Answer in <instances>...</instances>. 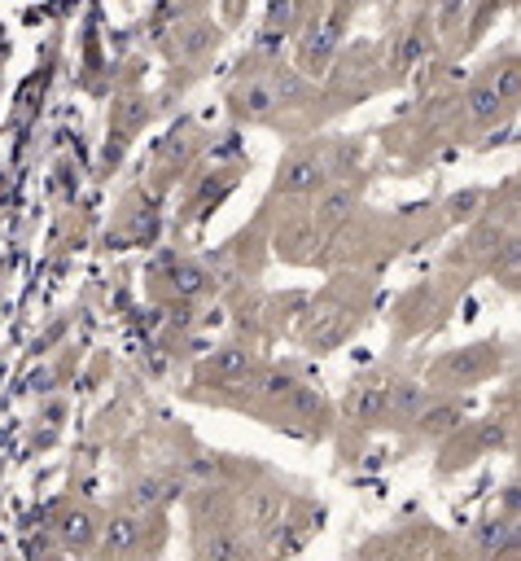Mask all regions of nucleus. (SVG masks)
Masks as SVG:
<instances>
[{
    "mask_svg": "<svg viewBox=\"0 0 521 561\" xmlns=\"http://www.w3.org/2000/svg\"><path fill=\"white\" fill-rule=\"evenodd\" d=\"M176 290H184V294L206 290V272H202V268H180V272H176Z\"/></svg>",
    "mask_w": 521,
    "mask_h": 561,
    "instance_id": "14",
    "label": "nucleus"
},
{
    "mask_svg": "<svg viewBox=\"0 0 521 561\" xmlns=\"http://www.w3.org/2000/svg\"><path fill=\"white\" fill-rule=\"evenodd\" d=\"M430 408V395H425L421 382H395L390 386V417H403V421H421V412Z\"/></svg>",
    "mask_w": 521,
    "mask_h": 561,
    "instance_id": "3",
    "label": "nucleus"
},
{
    "mask_svg": "<svg viewBox=\"0 0 521 561\" xmlns=\"http://www.w3.org/2000/svg\"><path fill=\"white\" fill-rule=\"evenodd\" d=\"M386 408H390V386H360V391L351 395V412L360 421L386 417Z\"/></svg>",
    "mask_w": 521,
    "mask_h": 561,
    "instance_id": "8",
    "label": "nucleus"
},
{
    "mask_svg": "<svg viewBox=\"0 0 521 561\" xmlns=\"http://www.w3.org/2000/svg\"><path fill=\"white\" fill-rule=\"evenodd\" d=\"M456 421H460V412H456V408H434V412L425 408V412H421V426L430 430V434H447L451 426H456Z\"/></svg>",
    "mask_w": 521,
    "mask_h": 561,
    "instance_id": "13",
    "label": "nucleus"
},
{
    "mask_svg": "<svg viewBox=\"0 0 521 561\" xmlns=\"http://www.w3.org/2000/svg\"><path fill=\"white\" fill-rule=\"evenodd\" d=\"M465 106H469V119L473 123H491L495 114H500V93H495V84H491V75L478 79V84L469 88V97H465Z\"/></svg>",
    "mask_w": 521,
    "mask_h": 561,
    "instance_id": "7",
    "label": "nucleus"
},
{
    "mask_svg": "<svg viewBox=\"0 0 521 561\" xmlns=\"http://www.w3.org/2000/svg\"><path fill=\"white\" fill-rule=\"evenodd\" d=\"M504 509H508V518H513V513H521V487H508V491H504Z\"/></svg>",
    "mask_w": 521,
    "mask_h": 561,
    "instance_id": "18",
    "label": "nucleus"
},
{
    "mask_svg": "<svg viewBox=\"0 0 521 561\" xmlns=\"http://www.w3.org/2000/svg\"><path fill=\"white\" fill-rule=\"evenodd\" d=\"M495 93H500V106H513V101L521 97V57H513V62H504L500 71L491 75Z\"/></svg>",
    "mask_w": 521,
    "mask_h": 561,
    "instance_id": "10",
    "label": "nucleus"
},
{
    "mask_svg": "<svg viewBox=\"0 0 521 561\" xmlns=\"http://www.w3.org/2000/svg\"><path fill=\"white\" fill-rule=\"evenodd\" d=\"M517 263H521V237H513V242H508V246L500 250V259H495V268H500V272H513Z\"/></svg>",
    "mask_w": 521,
    "mask_h": 561,
    "instance_id": "15",
    "label": "nucleus"
},
{
    "mask_svg": "<svg viewBox=\"0 0 521 561\" xmlns=\"http://www.w3.org/2000/svg\"><path fill=\"white\" fill-rule=\"evenodd\" d=\"M460 9H465V0H447V5H443V22H447V27H451V22H456V14H460Z\"/></svg>",
    "mask_w": 521,
    "mask_h": 561,
    "instance_id": "19",
    "label": "nucleus"
},
{
    "mask_svg": "<svg viewBox=\"0 0 521 561\" xmlns=\"http://www.w3.org/2000/svg\"><path fill=\"white\" fill-rule=\"evenodd\" d=\"M198 561H246V540L228 526L198 535Z\"/></svg>",
    "mask_w": 521,
    "mask_h": 561,
    "instance_id": "2",
    "label": "nucleus"
},
{
    "mask_svg": "<svg viewBox=\"0 0 521 561\" xmlns=\"http://www.w3.org/2000/svg\"><path fill=\"white\" fill-rule=\"evenodd\" d=\"M57 540H62L66 548H75V553H84V548L97 544V526H92V518L84 509H71V513H62V522H57Z\"/></svg>",
    "mask_w": 521,
    "mask_h": 561,
    "instance_id": "5",
    "label": "nucleus"
},
{
    "mask_svg": "<svg viewBox=\"0 0 521 561\" xmlns=\"http://www.w3.org/2000/svg\"><path fill=\"white\" fill-rule=\"evenodd\" d=\"M421 49H425V31H412V36H408V44H403V62H412V57H421Z\"/></svg>",
    "mask_w": 521,
    "mask_h": 561,
    "instance_id": "17",
    "label": "nucleus"
},
{
    "mask_svg": "<svg viewBox=\"0 0 521 561\" xmlns=\"http://www.w3.org/2000/svg\"><path fill=\"white\" fill-rule=\"evenodd\" d=\"M486 364H491V347H473V351H460V356H451L443 369L447 373H482Z\"/></svg>",
    "mask_w": 521,
    "mask_h": 561,
    "instance_id": "11",
    "label": "nucleus"
},
{
    "mask_svg": "<svg viewBox=\"0 0 521 561\" xmlns=\"http://www.w3.org/2000/svg\"><path fill=\"white\" fill-rule=\"evenodd\" d=\"M351 206H355V193H351V189H333L329 198L320 202V215H324V220L333 224V220H342V215L351 211Z\"/></svg>",
    "mask_w": 521,
    "mask_h": 561,
    "instance_id": "12",
    "label": "nucleus"
},
{
    "mask_svg": "<svg viewBox=\"0 0 521 561\" xmlns=\"http://www.w3.org/2000/svg\"><path fill=\"white\" fill-rule=\"evenodd\" d=\"M101 540H106V548L114 557L132 553L136 540H141V518H136V513H119V518H110V526L101 531Z\"/></svg>",
    "mask_w": 521,
    "mask_h": 561,
    "instance_id": "6",
    "label": "nucleus"
},
{
    "mask_svg": "<svg viewBox=\"0 0 521 561\" xmlns=\"http://www.w3.org/2000/svg\"><path fill=\"white\" fill-rule=\"evenodd\" d=\"M473 544H478L482 557H513L521 548V518H491L478 526V535H473Z\"/></svg>",
    "mask_w": 521,
    "mask_h": 561,
    "instance_id": "1",
    "label": "nucleus"
},
{
    "mask_svg": "<svg viewBox=\"0 0 521 561\" xmlns=\"http://www.w3.org/2000/svg\"><path fill=\"white\" fill-rule=\"evenodd\" d=\"M482 202V193H460V198H451V215L456 220H465V215H473V206Z\"/></svg>",
    "mask_w": 521,
    "mask_h": 561,
    "instance_id": "16",
    "label": "nucleus"
},
{
    "mask_svg": "<svg viewBox=\"0 0 521 561\" xmlns=\"http://www.w3.org/2000/svg\"><path fill=\"white\" fill-rule=\"evenodd\" d=\"M202 373H215V377H228V382H241V377H250V356H246V351H237V347H224V351H215V356L206 360Z\"/></svg>",
    "mask_w": 521,
    "mask_h": 561,
    "instance_id": "9",
    "label": "nucleus"
},
{
    "mask_svg": "<svg viewBox=\"0 0 521 561\" xmlns=\"http://www.w3.org/2000/svg\"><path fill=\"white\" fill-rule=\"evenodd\" d=\"M320 180H324V167L316 163V158H307V154L289 158V163L281 167V189H285V193H307V189H320Z\"/></svg>",
    "mask_w": 521,
    "mask_h": 561,
    "instance_id": "4",
    "label": "nucleus"
}]
</instances>
